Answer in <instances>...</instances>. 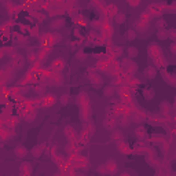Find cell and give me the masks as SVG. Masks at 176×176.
I'll return each instance as SVG.
<instances>
[{
	"instance_id": "1",
	"label": "cell",
	"mask_w": 176,
	"mask_h": 176,
	"mask_svg": "<svg viewBox=\"0 0 176 176\" xmlns=\"http://www.w3.org/2000/svg\"><path fill=\"white\" fill-rule=\"evenodd\" d=\"M149 54L151 55V58H161L162 56V50L157 44H150L149 46Z\"/></svg>"
},
{
	"instance_id": "2",
	"label": "cell",
	"mask_w": 176,
	"mask_h": 176,
	"mask_svg": "<svg viewBox=\"0 0 176 176\" xmlns=\"http://www.w3.org/2000/svg\"><path fill=\"white\" fill-rule=\"evenodd\" d=\"M63 66H65V62L62 58H56L55 61L52 62V65H51V69L55 72V73H58V72H61L63 69Z\"/></svg>"
},
{
	"instance_id": "3",
	"label": "cell",
	"mask_w": 176,
	"mask_h": 176,
	"mask_svg": "<svg viewBox=\"0 0 176 176\" xmlns=\"http://www.w3.org/2000/svg\"><path fill=\"white\" fill-rule=\"evenodd\" d=\"M105 167H106V172L110 173V175H113V173L117 172V164H116L114 160H107Z\"/></svg>"
},
{
	"instance_id": "4",
	"label": "cell",
	"mask_w": 176,
	"mask_h": 176,
	"mask_svg": "<svg viewBox=\"0 0 176 176\" xmlns=\"http://www.w3.org/2000/svg\"><path fill=\"white\" fill-rule=\"evenodd\" d=\"M11 62H13V65L15 66V68H23V65H25V59H23L22 55H19V54H17L15 56L11 59Z\"/></svg>"
},
{
	"instance_id": "5",
	"label": "cell",
	"mask_w": 176,
	"mask_h": 176,
	"mask_svg": "<svg viewBox=\"0 0 176 176\" xmlns=\"http://www.w3.org/2000/svg\"><path fill=\"white\" fill-rule=\"evenodd\" d=\"M117 13H118V11H117V6H114V4H109V6L105 7V14H106V17H114Z\"/></svg>"
},
{
	"instance_id": "6",
	"label": "cell",
	"mask_w": 176,
	"mask_h": 176,
	"mask_svg": "<svg viewBox=\"0 0 176 176\" xmlns=\"http://www.w3.org/2000/svg\"><path fill=\"white\" fill-rule=\"evenodd\" d=\"M44 149H46V145H44V143L35 146V147L32 149V154H33L35 157H40V155L43 154V151H44Z\"/></svg>"
},
{
	"instance_id": "7",
	"label": "cell",
	"mask_w": 176,
	"mask_h": 176,
	"mask_svg": "<svg viewBox=\"0 0 176 176\" xmlns=\"http://www.w3.org/2000/svg\"><path fill=\"white\" fill-rule=\"evenodd\" d=\"M51 84H55V85H61L63 83V77L59 74V73H52L51 74Z\"/></svg>"
},
{
	"instance_id": "8",
	"label": "cell",
	"mask_w": 176,
	"mask_h": 176,
	"mask_svg": "<svg viewBox=\"0 0 176 176\" xmlns=\"http://www.w3.org/2000/svg\"><path fill=\"white\" fill-rule=\"evenodd\" d=\"M78 102H80V105L83 107L88 106V105H90V98H88V95H87L85 92H81L80 96H78Z\"/></svg>"
},
{
	"instance_id": "9",
	"label": "cell",
	"mask_w": 176,
	"mask_h": 176,
	"mask_svg": "<svg viewBox=\"0 0 176 176\" xmlns=\"http://www.w3.org/2000/svg\"><path fill=\"white\" fill-rule=\"evenodd\" d=\"M103 124H105V127H106L107 130H113L116 125H117V121H116L114 117H110V118L107 117L106 120H105V123H103Z\"/></svg>"
},
{
	"instance_id": "10",
	"label": "cell",
	"mask_w": 176,
	"mask_h": 176,
	"mask_svg": "<svg viewBox=\"0 0 176 176\" xmlns=\"http://www.w3.org/2000/svg\"><path fill=\"white\" fill-rule=\"evenodd\" d=\"M65 135L69 138V140H74L77 136V133L74 132V130H73L72 127H66V128H65Z\"/></svg>"
},
{
	"instance_id": "11",
	"label": "cell",
	"mask_w": 176,
	"mask_h": 176,
	"mask_svg": "<svg viewBox=\"0 0 176 176\" xmlns=\"http://www.w3.org/2000/svg\"><path fill=\"white\" fill-rule=\"evenodd\" d=\"M48 52H50V50H40L37 54H36V56H37V59L40 62H43V61H46L47 59V56H48Z\"/></svg>"
},
{
	"instance_id": "12",
	"label": "cell",
	"mask_w": 176,
	"mask_h": 176,
	"mask_svg": "<svg viewBox=\"0 0 176 176\" xmlns=\"http://www.w3.org/2000/svg\"><path fill=\"white\" fill-rule=\"evenodd\" d=\"M65 25V21L62 19V18H56V19H54L52 22H51V28L52 29H59Z\"/></svg>"
},
{
	"instance_id": "13",
	"label": "cell",
	"mask_w": 176,
	"mask_h": 176,
	"mask_svg": "<svg viewBox=\"0 0 176 176\" xmlns=\"http://www.w3.org/2000/svg\"><path fill=\"white\" fill-rule=\"evenodd\" d=\"M3 52L6 54V55H8V56H11V58H14L17 55V50H15V47H4L3 48Z\"/></svg>"
},
{
	"instance_id": "14",
	"label": "cell",
	"mask_w": 176,
	"mask_h": 176,
	"mask_svg": "<svg viewBox=\"0 0 176 176\" xmlns=\"http://www.w3.org/2000/svg\"><path fill=\"white\" fill-rule=\"evenodd\" d=\"M15 154L18 157H25V155L28 154V149H26L25 146H18L15 149Z\"/></svg>"
},
{
	"instance_id": "15",
	"label": "cell",
	"mask_w": 176,
	"mask_h": 176,
	"mask_svg": "<svg viewBox=\"0 0 176 176\" xmlns=\"http://www.w3.org/2000/svg\"><path fill=\"white\" fill-rule=\"evenodd\" d=\"M61 41V35L59 33H50V43L51 44H56V43H59Z\"/></svg>"
},
{
	"instance_id": "16",
	"label": "cell",
	"mask_w": 176,
	"mask_h": 176,
	"mask_svg": "<svg viewBox=\"0 0 176 176\" xmlns=\"http://www.w3.org/2000/svg\"><path fill=\"white\" fill-rule=\"evenodd\" d=\"M145 73H146V76L149 77V78H154V77H155V73H157V70L154 69V66H149V68H146L145 69Z\"/></svg>"
},
{
	"instance_id": "17",
	"label": "cell",
	"mask_w": 176,
	"mask_h": 176,
	"mask_svg": "<svg viewBox=\"0 0 176 176\" xmlns=\"http://www.w3.org/2000/svg\"><path fill=\"white\" fill-rule=\"evenodd\" d=\"M90 80H91V83L92 84H102V81H103V80H102V77L99 76V74H95V73H92L91 76H90Z\"/></svg>"
},
{
	"instance_id": "18",
	"label": "cell",
	"mask_w": 176,
	"mask_h": 176,
	"mask_svg": "<svg viewBox=\"0 0 176 176\" xmlns=\"http://www.w3.org/2000/svg\"><path fill=\"white\" fill-rule=\"evenodd\" d=\"M55 100H56V98L52 94H50V95H47L46 96V99H44V102H43V105H44V106H50V105H52Z\"/></svg>"
},
{
	"instance_id": "19",
	"label": "cell",
	"mask_w": 176,
	"mask_h": 176,
	"mask_svg": "<svg viewBox=\"0 0 176 176\" xmlns=\"http://www.w3.org/2000/svg\"><path fill=\"white\" fill-rule=\"evenodd\" d=\"M135 135H136V138L143 139L146 136V130L143 128V127H139V128H136V130H135Z\"/></svg>"
},
{
	"instance_id": "20",
	"label": "cell",
	"mask_w": 176,
	"mask_h": 176,
	"mask_svg": "<svg viewBox=\"0 0 176 176\" xmlns=\"http://www.w3.org/2000/svg\"><path fill=\"white\" fill-rule=\"evenodd\" d=\"M117 147H118V150H120V151H123V153H125V154H128L131 151L130 147L125 145V143H123V142H118V143H117Z\"/></svg>"
},
{
	"instance_id": "21",
	"label": "cell",
	"mask_w": 176,
	"mask_h": 176,
	"mask_svg": "<svg viewBox=\"0 0 176 176\" xmlns=\"http://www.w3.org/2000/svg\"><path fill=\"white\" fill-rule=\"evenodd\" d=\"M114 19L117 23H124L125 22V19H127V17H125V14L124 13H117L114 15Z\"/></svg>"
},
{
	"instance_id": "22",
	"label": "cell",
	"mask_w": 176,
	"mask_h": 176,
	"mask_svg": "<svg viewBox=\"0 0 176 176\" xmlns=\"http://www.w3.org/2000/svg\"><path fill=\"white\" fill-rule=\"evenodd\" d=\"M35 117H36V110H29V112L25 114V120L29 121V123H32V121L35 120Z\"/></svg>"
},
{
	"instance_id": "23",
	"label": "cell",
	"mask_w": 176,
	"mask_h": 176,
	"mask_svg": "<svg viewBox=\"0 0 176 176\" xmlns=\"http://www.w3.org/2000/svg\"><path fill=\"white\" fill-rule=\"evenodd\" d=\"M147 26H149V23H146V22L142 23V21H136V22H135V28H136L138 31H142V32L146 31Z\"/></svg>"
},
{
	"instance_id": "24",
	"label": "cell",
	"mask_w": 176,
	"mask_h": 176,
	"mask_svg": "<svg viewBox=\"0 0 176 176\" xmlns=\"http://www.w3.org/2000/svg\"><path fill=\"white\" fill-rule=\"evenodd\" d=\"M121 139H123V133L121 132H113L112 133V140H114V142H121Z\"/></svg>"
},
{
	"instance_id": "25",
	"label": "cell",
	"mask_w": 176,
	"mask_h": 176,
	"mask_svg": "<svg viewBox=\"0 0 176 176\" xmlns=\"http://www.w3.org/2000/svg\"><path fill=\"white\" fill-rule=\"evenodd\" d=\"M81 116H83L84 118H88V117L91 116V109H90V106L83 107V110H81Z\"/></svg>"
},
{
	"instance_id": "26",
	"label": "cell",
	"mask_w": 176,
	"mask_h": 176,
	"mask_svg": "<svg viewBox=\"0 0 176 176\" xmlns=\"http://www.w3.org/2000/svg\"><path fill=\"white\" fill-rule=\"evenodd\" d=\"M63 13V10L59 7H56V8H52V10H50V15L54 17V15H59V14H62Z\"/></svg>"
},
{
	"instance_id": "27",
	"label": "cell",
	"mask_w": 176,
	"mask_h": 176,
	"mask_svg": "<svg viewBox=\"0 0 176 176\" xmlns=\"http://www.w3.org/2000/svg\"><path fill=\"white\" fill-rule=\"evenodd\" d=\"M103 94H105L106 96H112V95L114 94V88H113V87H106V88H103Z\"/></svg>"
},
{
	"instance_id": "28",
	"label": "cell",
	"mask_w": 176,
	"mask_h": 176,
	"mask_svg": "<svg viewBox=\"0 0 176 176\" xmlns=\"http://www.w3.org/2000/svg\"><path fill=\"white\" fill-rule=\"evenodd\" d=\"M133 120H135V123H140V121L143 120V113H139V112H136V113L133 114Z\"/></svg>"
},
{
	"instance_id": "29",
	"label": "cell",
	"mask_w": 176,
	"mask_h": 176,
	"mask_svg": "<svg viewBox=\"0 0 176 176\" xmlns=\"http://www.w3.org/2000/svg\"><path fill=\"white\" fill-rule=\"evenodd\" d=\"M128 54H130L131 58H132V56H136V55H138V50H136L135 47H130V48H128Z\"/></svg>"
},
{
	"instance_id": "30",
	"label": "cell",
	"mask_w": 176,
	"mask_h": 176,
	"mask_svg": "<svg viewBox=\"0 0 176 176\" xmlns=\"http://www.w3.org/2000/svg\"><path fill=\"white\" fill-rule=\"evenodd\" d=\"M125 37H127V40H133V39L136 37V35H135V32L133 31H128L127 32V36H125Z\"/></svg>"
},
{
	"instance_id": "31",
	"label": "cell",
	"mask_w": 176,
	"mask_h": 176,
	"mask_svg": "<svg viewBox=\"0 0 176 176\" xmlns=\"http://www.w3.org/2000/svg\"><path fill=\"white\" fill-rule=\"evenodd\" d=\"M35 91L37 92V94H44L46 92V85H37V87H35Z\"/></svg>"
},
{
	"instance_id": "32",
	"label": "cell",
	"mask_w": 176,
	"mask_h": 176,
	"mask_svg": "<svg viewBox=\"0 0 176 176\" xmlns=\"http://www.w3.org/2000/svg\"><path fill=\"white\" fill-rule=\"evenodd\" d=\"M76 58L78 59V61H84L87 56H85V52H84V51H78V52H77V55H76Z\"/></svg>"
},
{
	"instance_id": "33",
	"label": "cell",
	"mask_w": 176,
	"mask_h": 176,
	"mask_svg": "<svg viewBox=\"0 0 176 176\" xmlns=\"http://www.w3.org/2000/svg\"><path fill=\"white\" fill-rule=\"evenodd\" d=\"M168 37V32L167 31H160L158 32V39H161V40H164V39Z\"/></svg>"
},
{
	"instance_id": "34",
	"label": "cell",
	"mask_w": 176,
	"mask_h": 176,
	"mask_svg": "<svg viewBox=\"0 0 176 176\" xmlns=\"http://www.w3.org/2000/svg\"><path fill=\"white\" fill-rule=\"evenodd\" d=\"M61 102H62V105H66V103H69V95H62V98H61Z\"/></svg>"
},
{
	"instance_id": "35",
	"label": "cell",
	"mask_w": 176,
	"mask_h": 176,
	"mask_svg": "<svg viewBox=\"0 0 176 176\" xmlns=\"http://www.w3.org/2000/svg\"><path fill=\"white\" fill-rule=\"evenodd\" d=\"M28 58H29V62H31V63H33V62H36V59H37V56H36V54H33V52H31V54H29V56H28Z\"/></svg>"
},
{
	"instance_id": "36",
	"label": "cell",
	"mask_w": 176,
	"mask_h": 176,
	"mask_svg": "<svg viewBox=\"0 0 176 176\" xmlns=\"http://www.w3.org/2000/svg\"><path fill=\"white\" fill-rule=\"evenodd\" d=\"M128 124H130V118H128V117H125V116H123V121H121V125L127 127Z\"/></svg>"
},
{
	"instance_id": "37",
	"label": "cell",
	"mask_w": 176,
	"mask_h": 176,
	"mask_svg": "<svg viewBox=\"0 0 176 176\" xmlns=\"http://www.w3.org/2000/svg\"><path fill=\"white\" fill-rule=\"evenodd\" d=\"M37 32H39L37 26H33V28L31 29V35H32V36H37V35H39Z\"/></svg>"
},
{
	"instance_id": "38",
	"label": "cell",
	"mask_w": 176,
	"mask_h": 176,
	"mask_svg": "<svg viewBox=\"0 0 176 176\" xmlns=\"http://www.w3.org/2000/svg\"><path fill=\"white\" fill-rule=\"evenodd\" d=\"M98 172H100V173H107V172H106V167H105V165H100L99 168H98Z\"/></svg>"
},
{
	"instance_id": "39",
	"label": "cell",
	"mask_w": 176,
	"mask_h": 176,
	"mask_svg": "<svg viewBox=\"0 0 176 176\" xmlns=\"http://www.w3.org/2000/svg\"><path fill=\"white\" fill-rule=\"evenodd\" d=\"M168 36L172 39V40H175V29H171V31H169V35H168Z\"/></svg>"
},
{
	"instance_id": "40",
	"label": "cell",
	"mask_w": 176,
	"mask_h": 176,
	"mask_svg": "<svg viewBox=\"0 0 176 176\" xmlns=\"http://www.w3.org/2000/svg\"><path fill=\"white\" fill-rule=\"evenodd\" d=\"M139 4H140V1H130V6H132V7H138Z\"/></svg>"
},
{
	"instance_id": "41",
	"label": "cell",
	"mask_w": 176,
	"mask_h": 176,
	"mask_svg": "<svg viewBox=\"0 0 176 176\" xmlns=\"http://www.w3.org/2000/svg\"><path fill=\"white\" fill-rule=\"evenodd\" d=\"M157 26H158V28H162V26H165V22H164V21H158Z\"/></svg>"
},
{
	"instance_id": "42",
	"label": "cell",
	"mask_w": 176,
	"mask_h": 176,
	"mask_svg": "<svg viewBox=\"0 0 176 176\" xmlns=\"http://www.w3.org/2000/svg\"><path fill=\"white\" fill-rule=\"evenodd\" d=\"M171 51L175 54V44H172V46H171Z\"/></svg>"
},
{
	"instance_id": "43",
	"label": "cell",
	"mask_w": 176,
	"mask_h": 176,
	"mask_svg": "<svg viewBox=\"0 0 176 176\" xmlns=\"http://www.w3.org/2000/svg\"><path fill=\"white\" fill-rule=\"evenodd\" d=\"M3 146H4V143H3V142H1V140H0V149H1V147H3Z\"/></svg>"
},
{
	"instance_id": "44",
	"label": "cell",
	"mask_w": 176,
	"mask_h": 176,
	"mask_svg": "<svg viewBox=\"0 0 176 176\" xmlns=\"http://www.w3.org/2000/svg\"><path fill=\"white\" fill-rule=\"evenodd\" d=\"M74 176H84L83 173H74Z\"/></svg>"
}]
</instances>
